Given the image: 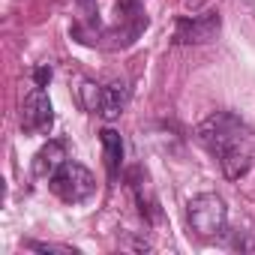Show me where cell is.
I'll list each match as a JSON object with an SVG mask.
<instances>
[{
	"label": "cell",
	"instance_id": "7c38bea8",
	"mask_svg": "<svg viewBox=\"0 0 255 255\" xmlns=\"http://www.w3.org/2000/svg\"><path fill=\"white\" fill-rule=\"evenodd\" d=\"M249 3H255V0H249Z\"/></svg>",
	"mask_w": 255,
	"mask_h": 255
},
{
	"label": "cell",
	"instance_id": "6da1fadb",
	"mask_svg": "<svg viewBox=\"0 0 255 255\" xmlns=\"http://www.w3.org/2000/svg\"><path fill=\"white\" fill-rule=\"evenodd\" d=\"M198 144L219 162L228 180H240L255 159V129L231 111H213L195 129Z\"/></svg>",
	"mask_w": 255,
	"mask_h": 255
},
{
	"label": "cell",
	"instance_id": "9c48e42d",
	"mask_svg": "<svg viewBox=\"0 0 255 255\" xmlns=\"http://www.w3.org/2000/svg\"><path fill=\"white\" fill-rule=\"evenodd\" d=\"M27 249H36V252H63V255H75L78 249L72 246H57V243H39V240H30Z\"/></svg>",
	"mask_w": 255,
	"mask_h": 255
},
{
	"label": "cell",
	"instance_id": "5b68a950",
	"mask_svg": "<svg viewBox=\"0 0 255 255\" xmlns=\"http://www.w3.org/2000/svg\"><path fill=\"white\" fill-rule=\"evenodd\" d=\"M54 126V108L42 87H33L21 102V129L27 135H45Z\"/></svg>",
	"mask_w": 255,
	"mask_h": 255
},
{
	"label": "cell",
	"instance_id": "ba28073f",
	"mask_svg": "<svg viewBox=\"0 0 255 255\" xmlns=\"http://www.w3.org/2000/svg\"><path fill=\"white\" fill-rule=\"evenodd\" d=\"M99 141H102V159H105L108 177L114 180L120 174V165H123V138H120L117 129H102Z\"/></svg>",
	"mask_w": 255,
	"mask_h": 255
},
{
	"label": "cell",
	"instance_id": "8fae6325",
	"mask_svg": "<svg viewBox=\"0 0 255 255\" xmlns=\"http://www.w3.org/2000/svg\"><path fill=\"white\" fill-rule=\"evenodd\" d=\"M78 3H81V9H84L87 15H93V12H96V0H78Z\"/></svg>",
	"mask_w": 255,
	"mask_h": 255
},
{
	"label": "cell",
	"instance_id": "3957f363",
	"mask_svg": "<svg viewBox=\"0 0 255 255\" xmlns=\"http://www.w3.org/2000/svg\"><path fill=\"white\" fill-rule=\"evenodd\" d=\"M48 186H51V192H54L60 201H66V204H81V201H87V198L96 192V180H93L90 168H84L81 162H72V159H66V162L48 177Z\"/></svg>",
	"mask_w": 255,
	"mask_h": 255
},
{
	"label": "cell",
	"instance_id": "277c9868",
	"mask_svg": "<svg viewBox=\"0 0 255 255\" xmlns=\"http://www.w3.org/2000/svg\"><path fill=\"white\" fill-rule=\"evenodd\" d=\"M222 30V18L219 12L207 9L201 15H183L174 27V42L177 45H204V42H213Z\"/></svg>",
	"mask_w": 255,
	"mask_h": 255
},
{
	"label": "cell",
	"instance_id": "7a4b0ae2",
	"mask_svg": "<svg viewBox=\"0 0 255 255\" xmlns=\"http://www.w3.org/2000/svg\"><path fill=\"white\" fill-rule=\"evenodd\" d=\"M186 222H189L192 234L201 240L222 237L228 228V207L216 192H201L186 201Z\"/></svg>",
	"mask_w": 255,
	"mask_h": 255
},
{
	"label": "cell",
	"instance_id": "8992f818",
	"mask_svg": "<svg viewBox=\"0 0 255 255\" xmlns=\"http://www.w3.org/2000/svg\"><path fill=\"white\" fill-rule=\"evenodd\" d=\"M126 102H129V84H126V81H111L99 93V114L105 120H117L123 114Z\"/></svg>",
	"mask_w": 255,
	"mask_h": 255
},
{
	"label": "cell",
	"instance_id": "52a82bcc",
	"mask_svg": "<svg viewBox=\"0 0 255 255\" xmlns=\"http://www.w3.org/2000/svg\"><path fill=\"white\" fill-rule=\"evenodd\" d=\"M63 162H66V144L63 141H48L33 156V174L36 177H51Z\"/></svg>",
	"mask_w": 255,
	"mask_h": 255
},
{
	"label": "cell",
	"instance_id": "30bf717a",
	"mask_svg": "<svg viewBox=\"0 0 255 255\" xmlns=\"http://www.w3.org/2000/svg\"><path fill=\"white\" fill-rule=\"evenodd\" d=\"M33 81H36V87H45V84L51 81V66H39V69L33 72Z\"/></svg>",
	"mask_w": 255,
	"mask_h": 255
}]
</instances>
